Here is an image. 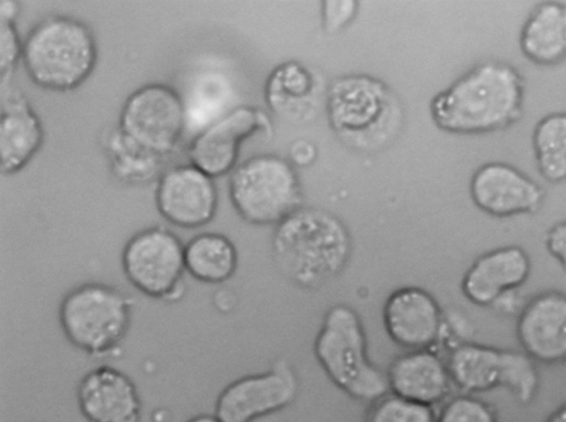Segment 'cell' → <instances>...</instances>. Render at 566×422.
I'll return each instance as SVG.
<instances>
[{
	"mask_svg": "<svg viewBox=\"0 0 566 422\" xmlns=\"http://www.w3.org/2000/svg\"><path fill=\"white\" fill-rule=\"evenodd\" d=\"M525 84L513 65L481 62L438 93L429 110L434 125L457 135L500 131L523 115Z\"/></svg>",
	"mask_w": 566,
	"mask_h": 422,
	"instance_id": "cell-1",
	"label": "cell"
},
{
	"mask_svg": "<svg viewBox=\"0 0 566 422\" xmlns=\"http://www.w3.org/2000/svg\"><path fill=\"white\" fill-rule=\"evenodd\" d=\"M272 254L281 274L302 289H316L345 268L352 253V238L334 213L301 207L275 225Z\"/></svg>",
	"mask_w": 566,
	"mask_h": 422,
	"instance_id": "cell-2",
	"label": "cell"
},
{
	"mask_svg": "<svg viewBox=\"0 0 566 422\" xmlns=\"http://www.w3.org/2000/svg\"><path fill=\"white\" fill-rule=\"evenodd\" d=\"M21 60L36 86L70 92L80 87L95 70L96 38L84 21L67 14H50L28 32Z\"/></svg>",
	"mask_w": 566,
	"mask_h": 422,
	"instance_id": "cell-3",
	"label": "cell"
},
{
	"mask_svg": "<svg viewBox=\"0 0 566 422\" xmlns=\"http://www.w3.org/2000/svg\"><path fill=\"white\" fill-rule=\"evenodd\" d=\"M313 350L328 379L348 397L373 403L389 392L386 372L369 359L366 333L352 306L327 309Z\"/></svg>",
	"mask_w": 566,
	"mask_h": 422,
	"instance_id": "cell-4",
	"label": "cell"
},
{
	"mask_svg": "<svg viewBox=\"0 0 566 422\" xmlns=\"http://www.w3.org/2000/svg\"><path fill=\"white\" fill-rule=\"evenodd\" d=\"M326 113L338 138L358 150H375L400 124V108L391 89L365 74L336 77L327 88Z\"/></svg>",
	"mask_w": 566,
	"mask_h": 422,
	"instance_id": "cell-5",
	"label": "cell"
},
{
	"mask_svg": "<svg viewBox=\"0 0 566 422\" xmlns=\"http://www.w3.org/2000/svg\"><path fill=\"white\" fill-rule=\"evenodd\" d=\"M132 298L104 283H85L67 292L59 307L66 339L88 356L103 357L125 339L132 323Z\"/></svg>",
	"mask_w": 566,
	"mask_h": 422,
	"instance_id": "cell-6",
	"label": "cell"
},
{
	"mask_svg": "<svg viewBox=\"0 0 566 422\" xmlns=\"http://www.w3.org/2000/svg\"><path fill=\"white\" fill-rule=\"evenodd\" d=\"M229 198L242 220L277 225L302 207V190L293 165L273 154L254 155L229 178Z\"/></svg>",
	"mask_w": 566,
	"mask_h": 422,
	"instance_id": "cell-7",
	"label": "cell"
},
{
	"mask_svg": "<svg viewBox=\"0 0 566 422\" xmlns=\"http://www.w3.org/2000/svg\"><path fill=\"white\" fill-rule=\"evenodd\" d=\"M122 267L128 282L148 297L176 302L185 294V245L163 225L143 229L126 242Z\"/></svg>",
	"mask_w": 566,
	"mask_h": 422,
	"instance_id": "cell-8",
	"label": "cell"
},
{
	"mask_svg": "<svg viewBox=\"0 0 566 422\" xmlns=\"http://www.w3.org/2000/svg\"><path fill=\"white\" fill-rule=\"evenodd\" d=\"M186 124V105L180 94L167 84L148 83L124 101L117 127L143 148L169 158Z\"/></svg>",
	"mask_w": 566,
	"mask_h": 422,
	"instance_id": "cell-9",
	"label": "cell"
},
{
	"mask_svg": "<svg viewBox=\"0 0 566 422\" xmlns=\"http://www.w3.org/2000/svg\"><path fill=\"white\" fill-rule=\"evenodd\" d=\"M298 389L295 370L279 359L264 372L229 383L217 398L214 414L222 422H253L292 404Z\"/></svg>",
	"mask_w": 566,
	"mask_h": 422,
	"instance_id": "cell-10",
	"label": "cell"
},
{
	"mask_svg": "<svg viewBox=\"0 0 566 422\" xmlns=\"http://www.w3.org/2000/svg\"><path fill=\"white\" fill-rule=\"evenodd\" d=\"M271 131V120L265 112L253 106H238L193 136L187 148L188 162L213 179L224 176L237 167L245 139Z\"/></svg>",
	"mask_w": 566,
	"mask_h": 422,
	"instance_id": "cell-11",
	"label": "cell"
},
{
	"mask_svg": "<svg viewBox=\"0 0 566 422\" xmlns=\"http://www.w3.org/2000/svg\"><path fill=\"white\" fill-rule=\"evenodd\" d=\"M159 214L172 225L196 229L211 222L218 209V189L213 178L191 165L166 168L155 189Z\"/></svg>",
	"mask_w": 566,
	"mask_h": 422,
	"instance_id": "cell-12",
	"label": "cell"
},
{
	"mask_svg": "<svg viewBox=\"0 0 566 422\" xmlns=\"http://www.w3.org/2000/svg\"><path fill=\"white\" fill-rule=\"evenodd\" d=\"M470 197L482 212L510 218L536 212L544 202V189L516 167L491 161L480 166L469 184Z\"/></svg>",
	"mask_w": 566,
	"mask_h": 422,
	"instance_id": "cell-13",
	"label": "cell"
},
{
	"mask_svg": "<svg viewBox=\"0 0 566 422\" xmlns=\"http://www.w3.org/2000/svg\"><path fill=\"white\" fill-rule=\"evenodd\" d=\"M443 309L436 297L419 286L394 291L382 307L388 337L406 350L434 348L439 344Z\"/></svg>",
	"mask_w": 566,
	"mask_h": 422,
	"instance_id": "cell-14",
	"label": "cell"
},
{
	"mask_svg": "<svg viewBox=\"0 0 566 422\" xmlns=\"http://www.w3.org/2000/svg\"><path fill=\"white\" fill-rule=\"evenodd\" d=\"M521 350L537 363L566 362V293L546 291L527 300L516 318Z\"/></svg>",
	"mask_w": 566,
	"mask_h": 422,
	"instance_id": "cell-15",
	"label": "cell"
},
{
	"mask_svg": "<svg viewBox=\"0 0 566 422\" xmlns=\"http://www.w3.org/2000/svg\"><path fill=\"white\" fill-rule=\"evenodd\" d=\"M81 413L88 422H139L142 400L123 371L99 366L87 371L76 388Z\"/></svg>",
	"mask_w": 566,
	"mask_h": 422,
	"instance_id": "cell-16",
	"label": "cell"
},
{
	"mask_svg": "<svg viewBox=\"0 0 566 422\" xmlns=\"http://www.w3.org/2000/svg\"><path fill=\"white\" fill-rule=\"evenodd\" d=\"M527 252L518 245L492 249L478 256L463 274V296L480 307H492L505 293L518 289L531 275Z\"/></svg>",
	"mask_w": 566,
	"mask_h": 422,
	"instance_id": "cell-17",
	"label": "cell"
},
{
	"mask_svg": "<svg viewBox=\"0 0 566 422\" xmlns=\"http://www.w3.org/2000/svg\"><path fill=\"white\" fill-rule=\"evenodd\" d=\"M44 128L27 96L10 84L2 86L0 114V169L11 176L22 170L40 150Z\"/></svg>",
	"mask_w": 566,
	"mask_h": 422,
	"instance_id": "cell-18",
	"label": "cell"
},
{
	"mask_svg": "<svg viewBox=\"0 0 566 422\" xmlns=\"http://www.w3.org/2000/svg\"><path fill=\"white\" fill-rule=\"evenodd\" d=\"M386 377L390 393L430 407L446 400L453 387L446 359L434 348L397 356Z\"/></svg>",
	"mask_w": 566,
	"mask_h": 422,
	"instance_id": "cell-19",
	"label": "cell"
},
{
	"mask_svg": "<svg viewBox=\"0 0 566 422\" xmlns=\"http://www.w3.org/2000/svg\"><path fill=\"white\" fill-rule=\"evenodd\" d=\"M264 98L276 115L291 122H302L315 112L318 101L317 81L301 63L284 62L269 75Z\"/></svg>",
	"mask_w": 566,
	"mask_h": 422,
	"instance_id": "cell-20",
	"label": "cell"
},
{
	"mask_svg": "<svg viewBox=\"0 0 566 422\" xmlns=\"http://www.w3.org/2000/svg\"><path fill=\"white\" fill-rule=\"evenodd\" d=\"M522 53L533 63L551 66L566 60V4L548 1L537 6L520 33Z\"/></svg>",
	"mask_w": 566,
	"mask_h": 422,
	"instance_id": "cell-21",
	"label": "cell"
},
{
	"mask_svg": "<svg viewBox=\"0 0 566 422\" xmlns=\"http://www.w3.org/2000/svg\"><path fill=\"white\" fill-rule=\"evenodd\" d=\"M502 348L467 341L446 358L452 384L462 393L479 394L500 388Z\"/></svg>",
	"mask_w": 566,
	"mask_h": 422,
	"instance_id": "cell-22",
	"label": "cell"
},
{
	"mask_svg": "<svg viewBox=\"0 0 566 422\" xmlns=\"http://www.w3.org/2000/svg\"><path fill=\"white\" fill-rule=\"evenodd\" d=\"M101 144L113 175L123 182L147 183L166 169L168 158L143 148L117 126L103 134Z\"/></svg>",
	"mask_w": 566,
	"mask_h": 422,
	"instance_id": "cell-23",
	"label": "cell"
},
{
	"mask_svg": "<svg viewBox=\"0 0 566 422\" xmlns=\"http://www.w3.org/2000/svg\"><path fill=\"white\" fill-rule=\"evenodd\" d=\"M186 272L207 284H221L230 279L238 267V251L224 234L203 232L185 244Z\"/></svg>",
	"mask_w": 566,
	"mask_h": 422,
	"instance_id": "cell-24",
	"label": "cell"
},
{
	"mask_svg": "<svg viewBox=\"0 0 566 422\" xmlns=\"http://www.w3.org/2000/svg\"><path fill=\"white\" fill-rule=\"evenodd\" d=\"M535 161L542 177L559 183L566 180V112L552 113L537 122L532 135Z\"/></svg>",
	"mask_w": 566,
	"mask_h": 422,
	"instance_id": "cell-25",
	"label": "cell"
},
{
	"mask_svg": "<svg viewBox=\"0 0 566 422\" xmlns=\"http://www.w3.org/2000/svg\"><path fill=\"white\" fill-rule=\"evenodd\" d=\"M500 388L522 405L530 404L539 388L537 362L523 350L502 348Z\"/></svg>",
	"mask_w": 566,
	"mask_h": 422,
	"instance_id": "cell-26",
	"label": "cell"
},
{
	"mask_svg": "<svg viewBox=\"0 0 566 422\" xmlns=\"http://www.w3.org/2000/svg\"><path fill=\"white\" fill-rule=\"evenodd\" d=\"M365 422H437V413L433 407L387 393L371 403Z\"/></svg>",
	"mask_w": 566,
	"mask_h": 422,
	"instance_id": "cell-27",
	"label": "cell"
},
{
	"mask_svg": "<svg viewBox=\"0 0 566 422\" xmlns=\"http://www.w3.org/2000/svg\"><path fill=\"white\" fill-rule=\"evenodd\" d=\"M437 422H499L495 408L475 394L450 398L437 414Z\"/></svg>",
	"mask_w": 566,
	"mask_h": 422,
	"instance_id": "cell-28",
	"label": "cell"
},
{
	"mask_svg": "<svg viewBox=\"0 0 566 422\" xmlns=\"http://www.w3.org/2000/svg\"><path fill=\"white\" fill-rule=\"evenodd\" d=\"M22 45L15 20L0 18V77L1 85L10 84V78L22 57Z\"/></svg>",
	"mask_w": 566,
	"mask_h": 422,
	"instance_id": "cell-29",
	"label": "cell"
},
{
	"mask_svg": "<svg viewBox=\"0 0 566 422\" xmlns=\"http://www.w3.org/2000/svg\"><path fill=\"white\" fill-rule=\"evenodd\" d=\"M473 325L468 316L458 309L443 310V319L439 344L448 351L455 346L470 341Z\"/></svg>",
	"mask_w": 566,
	"mask_h": 422,
	"instance_id": "cell-30",
	"label": "cell"
},
{
	"mask_svg": "<svg viewBox=\"0 0 566 422\" xmlns=\"http://www.w3.org/2000/svg\"><path fill=\"white\" fill-rule=\"evenodd\" d=\"M357 11V2L347 1H323L322 24L324 30L333 33L345 27L354 18Z\"/></svg>",
	"mask_w": 566,
	"mask_h": 422,
	"instance_id": "cell-31",
	"label": "cell"
},
{
	"mask_svg": "<svg viewBox=\"0 0 566 422\" xmlns=\"http://www.w3.org/2000/svg\"><path fill=\"white\" fill-rule=\"evenodd\" d=\"M544 244L548 254L566 271V220L546 231Z\"/></svg>",
	"mask_w": 566,
	"mask_h": 422,
	"instance_id": "cell-32",
	"label": "cell"
},
{
	"mask_svg": "<svg viewBox=\"0 0 566 422\" xmlns=\"http://www.w3.org/2000/svg\"><path fill=\"white\" fill-rule=\"evenodd\" d=\"M315 156V146L307 140H295L290 147V158L292 163H294L295 166H308L314 161Z\"/></svg>",
	"mask_w": 566,
	"mask_h": 422,
	"instance_id": "cell-33",
	"label": "cell"
},
{
	"mask_svg": "<svg viewBox=\"0 0 566 422\" xmlns=\"http://www.w3.org/2000/svg\"><path fill=\"white\" fill-rule=\"evenodd\" d=\"M525 304V303H524ZM524 304L522 303L521 296L518 295L517 289L510 291L503 294L494 304L493 308L503 316H516L520 314Z\"/></svg>",
	"mask_w": 566,
	"mask_h": 422,
	"instance_id": "cell-34",
	"label": "cell"
},
{
	"mask_svg": "<svg viewBox=\"0 0 566 422\" xmlns=\"http://www.w3.org/2000/svg\"><path fill=\"white\" fill-rule=\"evenodd\" d=\"M19 2L14 0L0 1V18L17 20L19 15Z\"/></svg>",
	"mask_w": 566,
	"mask_h": 422,
	"instance_id": "cell-35",
	"label": "cell"
},
{
	"mask_svg": "<svg viewBox=\"0 0 566 422\" xmlns=\"http://www.w3.org/2000/svg\"><path fill=\"white\" fill-rule=\"evenodd\" d=\"M545 422H566V402L556 408Z\"/></svg>",
	"mask_w": 566,
	"mask_h": 422,
	"instance_id": "cell-36",
	"label": "cell"
},
{
	"mask_svg": "<svg viewBox=\"0 0 566 422\" xmlns=\"http://www.w3.org/2000/svg\"><path fill=\"white\" fill-rule=\"evenodd\" d=\"M187 422H222L216 414H199L191 419H189Z\"/></svg>",
	"mask_w": 566,
	"mask_h": 422,
	"instance_id": "cell-37",
	"label": "cell"
}]
</instances>
